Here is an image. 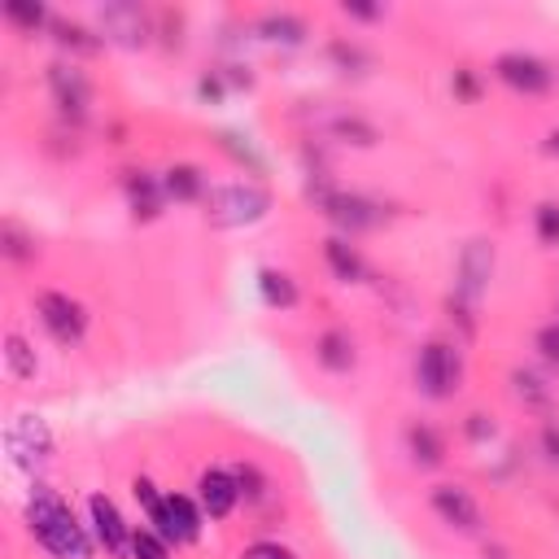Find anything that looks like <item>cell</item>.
Returning <instances> with one entry per match:
<instances>
[{
    "label": "cell",
    "instance_id": "cell-4",
    "mask_svg": "<svg viewBox=\"0 0 559 559\" xmlns=\"http://www.w3.org/2000/svg\"><path fill=\"white\" fill-rule=\"evenodd\" d=\"M415 380H419L424 397H432V402L450 397V393L459 389V380H463V358H459V349L445 345V341H428V345L419 349V358H415Z\"/></svg>",
    "mask_w": 559,
    "mask_h": 559
},
{
    "label": "cell",
    "instance_id": "cell-9",
    "mask_svg": "<svg viewBox=\"0 0 559 559\" xmlns=\"http://www.w3.org/2000/svg\"><path fill=\"white\" fill-rule=\"evenodd\" d=\"M493 74H498L511 92H520V96H542V92H550V83H555L550 66H546L542 57H533V52H502V57L493 61Z\"/></svg>",
    "mask_w": 559,
    "mask_h": 559
},
{
    "label": "cell",
    "instance_id": "cell-25",
    "mask_svg": "<svg viewBox=\"0 0 559 559\" xmlns=\"http://www.w3.org/2000/svg\"><path fill=\"white\" fill-rule=\"evenodd\" d=\"M4 367H9L13 380H31V376H35L39 362H35V349L26 345L22 332H9V336H4Z\"/></svg>",
    "mask_w": 559,
    "mask_h": 559
},
{
    "label": "cell",
    "instance_id": "cell-20",
    "mask_svg": "<svg viewBox=\"0 0 559 559\" xmlns=\"http://www.w3.org/2000/svg\"><path fill=\"white\" fill-rule=\"evenodd\" d=\"M258 293H262V301L275 306V310H293V306H297V284H293L288 271L262 266V271H258Z\"/></svg>",
    "mask_w": 559,
    "mask_h": 559
},
{
    "label": "cell",
    "instance_id": "cell-38",
    "mask_svg": "<svg viewBox=\"0 0 559 559\" xmlns=\"http://www.w3.org/2000/svg\"><path fill=\"white\" fill-rule=\"evenodd\" d=\"M341 13H345V17H358V22H376V17H380L376 4H341Z\"/></svg>",
    "mask_w": 559,
    "mask_h": 559
},
{
    "label": "cell",
    "instance_id": "cell-8",
    "mask_svg": "<svg viewBox=\"0 0 559 559\" xmlns=\"http://www.w3.org/2000/svg\"><path fill=\"white\" fill-rule=\"evenodd\" d=\"M148 524L170 542V546H188L201 537V507L188 493H166L162 507L148 515Z\"/></svg>",
    "mask_w": 559,
    "mask_h": 559
},
{
    "label": "cell",
    "instance_id": "cell-31",
    "mask_svg": "<svg viewBox=\"0 0 559 559\" xmlns=\"http://www.w3.org/2000/svg\"><path fill=\"white\" fill-rule=\"evenodd\" d=\"M533 345H537L542 362L559 371V323H546V328H537V341H533Z\"/></svg>",
    "mask_w": 559,
    "mask_h": 559
},
{
    "label": "cell",
    "instance_id": "cell-13",
    "mask_svg": "<svg viewBox=\"0 0 559 559\" xmlns=\"http://www.w3.org/2000/svg\"><path fill=\"white\" fill-rule=\"evenodd\" d=\"M428 502H432V511H437L441 524H450L459 533H476L480 528V507H476V498L463 485H432Z\"/></svg>",
    "mask_w": 559,
    "mask_h": 559
},
{
    "label": "cell",
    "instance_id": "cell-3",
    "mask_svg": "<svg viewBox=\"0 0 559 559\" xmlns=\"http://www.w3.org/2000/svg\"><path fill=\"white\" fill-rule=\"evenodd\" d=\"M310 197H314V205L323 210V218H328L341 236L371 231V227H380V218H384V210H380L371 197H358V192H336V188L310 183Z\"/></svg>",
    "mask_w": 559,
    "mask_h": 559
},
{
    "label": "cell",
    "instance_id": "cell-36",
    "mask_svg": "<svg viewBox=\"0 0 559 559\" xmlns=\"http://www.w3.org/2000/svg\"><path fill=\"white\" fill-rule=\"evenodd\" d=\"M463 432H467L472 441H489V437H493V424H489V419H485V415L476 411V415H467V424H463Z\"/></svg>",
    "mask_w": 559,
    "mask_h": 559
},
{
    "label": "cell",
    "instance_id": "cell-37",
    "mask_svg": "<svg viewBox=\"0 0 559 559\" xmlns=\"http://www.w3.org/2000/svg\"><path fill=\"white\" fill-rule=\"evenodd\" d=\"M454 92H459L463 100H476V79H472V70H454Z\"/></svg>",
    "mask_w": 559,
    "mask_h": 559
},
{
    "label": "cell",
    "instance_id": "cell-16",
    "mask_svg": "<svg viewBox=\"0 0 559 559\" xmlns=\"http://www.w3.org/2000/svg\"><path fill=\"white\" fill-rule=\"evenodd\" d=\"M162 188H166V197L170 201H183V205H192V201H205V175L192 166V162H175L166 175H162Z\"/></svg>",
    "mask_w": 559,
    "mask_h": 559
},
{
    "label": "cell",
    "instance_id": "cell-34",
    "mask_svg": "<svg viewBox=\"0 0 559 559\" xmlns=\"http://www.w3.org/2000/svg\"><path fill=\"white\" fill-rule=\"evenodd\" d=\"M542 454L550 467H559V419H546L542 424Z\"/></svg>",
    "mask_w": 559,
    "mask_h": 559
},
{
    "label": "cell",
    "instance_id": "cell-23",
    "mask_svg": "<svg viewBox=\"0 0 559 559\" xmlns=\"http://www.w3.org/2000/svg\"><path fill=\"white\" fill-rule=\"evenodd\" d=\"M258 31H262V39H271V44H288V48L306 39V22L293 17V13H266V17L258 22Z\"/></svg>",
    "mask_w": 559,
    "mask_h": 559
},
{
    "label": "cell",
    "instance_id": "cell-40",
    "mask_svg": "<svg viewBox=\"0 0 559 559\" xmlns=\"http://www.w3.org/2000/svg\"><path fill=\"white\" fill-rule=\"evenodd\" d=\"M485 559H511V550L507 546H485Z\"/></svg>",
    "mask_w": 559,
    "mask_h": 559
},
{
    "label": "cell",
    "instance_id": "cell-26",
    "mask_svg": "<svg viewBox=\"0 0 559 559\" xmlns=\"http://www.w3.org/2000/svg\"><path fill=\"white\" fill-rule=\"evenodd\" d=\"M4 17L17 26V31H26V35H35L39 26H48L52 17H48V9L44 4H35V0H9L4 4Z\"/></svg>",
    "mask_w": 559,
    "mask_h": 559
},
{
    "label": "cell",
    "instance_id": "cell-41",
    "mask_svg": "<svg viewBox=\"0 0 559 559\" xmlns=\"http://www.w3.org/2000/svg\"><path fill=\"white\" fill-rule=\"evenodd\" d=\"M546 153H550V157H559V131H550V135H546Z\"/></svg>",
    "mask_w": 559,
    "mask_h": 559
},
{
    "label": "cell",
    "instance_id": "cell-28",
    "mask_svg": "<svg viewBox=\"0 0 559 559\" xmlns=\"http://www.w3.org/2000/svg\"><path fill=\"white\" fill-rule=\"evenodd\" d=\"M131 559H170V542L157 528H135L131 533Z\"/></svg>",
    "mask_w": 559,
    "mask_h": 559
},
{
    "label": "cell",
    "instance_id": "cell-30",
    "mask_svg": "<svg viewBox=\"0 0 559 559\" xmlns=\"http://www.w3.org/2000/svg\"><path fill=\"white\" fill-rule=\"evenodd\" d=\"M537 240L542 245H559V205L555 201L537 205Z\"/></svg>",
    "mask_w": 559,
    "mask_h": 559
},
{
    "label": "cell",
    "instance_id": "cell-27",
    "mask_svg": "<svg viewBox=\"0 0 559 559\" xmlns=\"http://www.w3.org/2000/svg\"><path fill=\"white\" fill-rule=\"evenodd\" d=\"M332 135L336 140H345V144H358V148H371L380 135H376V127L371 122H362V118H354V114H345V118H336L332 122Z\"/></svg>",
    "mask_w": 559,
    "mask_h": 559
},
{
    "label": "cell",
    "instance_id": "cell-29",
    "mask_svg": "<svg viewBox=\"0 0 559 559\" xmlns=\"http://www.w3.org/2000/svg\"><path fill=\"white\" fill-rule=\"evenodd\" d=\"M236 472V485H240V498H249V502H258V498H266V476L253 467V463H236L231 467Z\"/></svg>",
    "mask_w": 559,
    "mask_h": 559
},
{
    "label": "cell",
    "instance_id": "cell-15",
    "mask_svg": "<svg viewBox=\"0 0 559 559\" xmlns=\"http://www.w3.org/2000/svg\"><path fill=\"white\" fill-rule=\"evenodd\" d=\"M122 188H127V201L135 210V218H157L162 201H166V188L157 175L148 170H122Z\"/></svg>",
    "mask_w": 559,
    "mask_h": 559
},
{
    "label": "cell",
    "instance_id": "cell-6",
    "mask_svg": "<svg viewBox=\"0 0 559 559\" xmlns=\"http://www.w3.org/2000/svg\"><path fill=\"white\" fill-rule=\"evenodd\" d=\"M35 314H39V323L48 328V336L57 345H79L83 332H87V310L70 293H57V288L39 293L35 297Z\"/></svg>",
    "mask_w": 559,
    "mask_h": 559
},
{
    "label": "cell",
    "instance_id": "cell-10",
    "mask_svg": "<svg viewBox=\"0 0 559 559\" xmlns=\"http://www.w3.org/2000/svg\"><path fill=\"white\" fill-rule=\"evenodd\" d=\"M493 275V245L489 240H467L459 253V280H454V297H463L467 306H476L489 288Z\"/></svg>",
    "mask_w": 559,
    "mask_h": 559
},
{
    "label": "cell",
    "instance_id": "cell-19",
    "mask_svg": "<svg viewBox=\"0 0 559 559\" xmlns=\"http://www.w3.org/2000/svg\"><path fill=\"white\" fill-rule=\"evenodd\" d=\"M406 445H411V459L419 467H441L445 463V437L432 424H411L406 428Z\"/></svg>",
    "mask_w": 559,
    "mask_h": 559
},
{
    "label": "cell",
    "instance_id": "cell-33",
    "mask_svg": "<svg viewBox=\"0 0 559 559\" xmlns=\"http://www.w3.org/2000/svg\"><path fill=\"white\" fill-rule=\"evenodd\" d=\"M131 493H135V502L144 507V515H153V511L162 507V498H166V493H157V485H153L148 476H135V480H131Z\"/></svg>",
    "mask_w": 559,
    "mask_h": 559
},
{
    "label": "cell",
    "instance_id": "cell-24",
    "mask_svg": "<svg viewBox=\"0 0 559 559\" xmlns=\"http://www.w3.org/2000/svg\"><path fill=\"white\" fill-rule=\"evenodd\" d=\"M0 249H4V258H9V262L26 266V262L35 258V236H31L22 223L4 218V223H0Z\"/></svg>",
    "mask_w": 559,
    "mask_h": 559
},
{
    "label": "cell",
    "instance_id": "cell-7",
    "mask_svg": "<svg viewBox=\"0 0 559 559\" xmlns=\"http://www.w3.org/2000/svg\"><path fill=\"white\" fill-rule=\"evenodd\" d=\"M48 92H52L61 118H70V122H83V118H87L92 83H87V74H83L74 61H52V66H48Z\"/></svg>",
    "mask_w": 559,
    "mask_h": 559
},
{
    "label": "cell",
    "instance_id": "cell-21",
    "mask_svg": "<svg viewBox=\"0 0 559 559\" xmlns=\"http://www.w3.org/2000/svg\"><path fill=\"white\" fill-rule=\"evenodd\" d=\"M511 384H515V397H520L528 411H542V415H550V406H555V393H550V384H546L537 371H524V367H515V371H511Z\"/></svg>",
    "mask_w": 559,
    "mask_h": 559
},
{
    "label": "cell",
    "instance_id": "cell-2",
    "mask_svg": "<svg viewBox=\"0 0 559 559\" xmlns=\"http://www.w3.org/2000/svg\"><path fill=\"white\" fill-rule=\"evenodd\" d=\"M271 210V192L258 183H218L205 192V218L214 227H245Z\"/></svg>",
    "mask_w": 559,
    "mask_h": 559
},
{
    "label": "cell",
    "instance_id": "cell-14",
    "mask_svg": "<svg viewBox=\"0 0 559 559\" xmlns=\"http://www.w3.org/2000/svg\"><path fill=\"white\" fill-rule=\"evenodd\" d=\"M197 502L210 520H227L240 502V485H236V472L227 467H205L201 480H197Z\"/></svg>",
    "mask_w": 559,
    "mask_h": 559
},
{
    "label": "cell",
    "instance_id": "cell-32",
    "mask_svg": "<svg viewBox=\"0 0 559 559\" xmlns=\"http://www.w3.org/2000/svg\"><path fill=\"white\" fill-rule=\"evenodd\" d=\"M328 57H332V61H336V66H341V70H345V74H349V70H354V74H358V70H362V66H367V57H362V52H358V48H354V44H345V39H336V44H332V48H328Z\"/></svg>",
    "mask_w": 559,
    "mask_h": 559
},
{
    "label": "cell",
    "instance_id": "cell-39",
    "mask_svg": "<svg viewBox=\"0 0 559 559\" xmlns=\"http://www.w3.org/2000/svg\"><path fill=\"white\" fill-rule=\"evenodd\" d=\"M197 92H201V96H205V100H218V96H223V83H218V79H214V74H205V79H201V83H197Z\"/></svg>",
    "mask_w": 559,
    "mask_h": 559
},
{
    "label": "cell",
    "instance_id": "cell-12",
    "mask_svg": "<svg viewBox=\"0 0 559 559\" xmlns=\"http://www.w3.org/2000/svg\"><path fill=\"white\" fill-rule=\"evenodd\" d=\"M87 515H92V537L105 546V555H114V559L131 555V533H135V528H127V520H122V511L114 507V498L92 493V498H87Z\"/></svg>",
    "mask_w": 559,
    "mask_h": 559
},
{
    "label": "cell",
    "instance_id": "cell-18",
    "mask_svg": "<svg viewBox=\"0 0 559 559\" xmlns=\"http://www.w3.org/2000/svg\"><path fill=\"white\" fill-rule=\"evenodd\" d=\"M323 258H328V266H332V275H336L341 284L362 280V253L349 245V236H328V240H323Z\"/></svg>",
    "mask_w": 559,
    "mask_h": 559
},
{
    "label": "cell",
    "instance_id": "cell-5",
    "mask_svg": "<svg viewBox=\"0 0 559 559\" xmlns=\"http://www.w3.org/2000/svg\"><path fill=\"white\" fill-rule=\"evenodd\" d=\"M4 450H9V459L17 467L35 472V467H44L52 459V432H48V424L39 415H13L4 424Z\"/></svg>",
    "mask_w": 559,
    "mask_h": 559
},
{
    "label": "cell",
    "instance_id": "cell-1",
    "mask_svg": "<svg viewBox=\"0 0 559 559\" xmlns=\"http://www.w3.org/2000/svg\"><path fill=\"white\" fill-rule=\"evenodd\" d=\"M26 524L35 533V542L52 555V559H92V533L74 520V511L66 507L61 493L35 485L31 502H26Z\"/></svg>",
    "mask_w": 559,
    "mask_h": 559
},
{
    "label": "cell",
    "instance_id": "cell-35",
    "mask_svg": "<svg viewBox=\"0 0 559 559\" xmlns=\"http://www.w3.org/2000/svg\"><path fill=\"white\" fill-rule=\"evenodd\" d=\"M245 559H293V550L280 546V542H253V546L245 550Z\"/></svg>",
    "mask_w": 559,
    "mask_h": 559
},
{
    "label": "cell",
    "instance_id": "cell-11",
    "mask_svg": "<svg viewBox=\"0 0 559 559\" xmlns=\"http://www.w3.org/2000/svg\"><path fill=\"white\" fill-rule=\"evenodd\" d=\"M96 17H100V39H114L122 48H140L153 35L148 13L140 4H100Z\"/></svg>",
    "mask_w": 559,
    "mask_h": 559
},
{
    "label": "cell",
    "instance_id": "cell-17",
    "mask_svg": "<svg viewBox=\"0 0 559 559\" xmlns=\"http://www.w3.org/2000/svg\"><path fill=\"white\" fill-rule=\"evenodd\" d=\"M314 358H319V367L323 371H349L354 367V341H349V332L345 328H328V332H319V341H314Z\"/></svg>",
    "mask_w": 559,
    "mask_h": 559
},
{
    "label": "cell",
    "instance_id": "cell-22",
    "mask_svg": "<svg viewBox=\"0 0 559 559\" xmlns=\"http://www.w3.org/2000/svg\"><path fill=\"white\" fill-rule=\"evenodd\" d=\"M48 31H52V39L61 44V48H70V52H83V57H92V52H100V35H92L87 26H79V22H66V17H52L48 22Z\"/></svg>",
    "mask_w": 559,
    "mask_h": 559
}]
</instances>
